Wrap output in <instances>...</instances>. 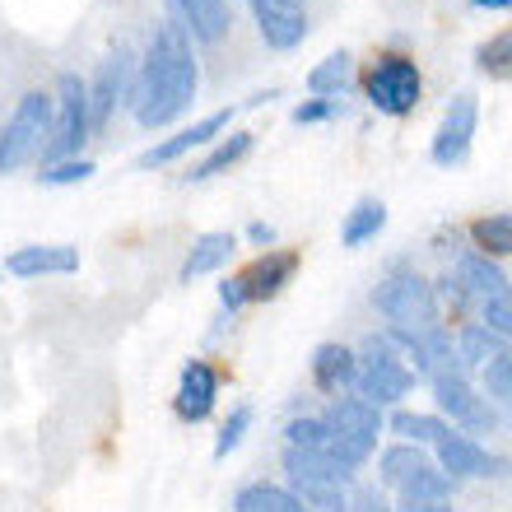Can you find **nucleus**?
Returning a JSON list of instances; mask_svg holds the SVG:
<instances>
[{"label":"nucleus","mask_w":512,"mask_h":512,"mask_svg":"<svg viewBox=\"0 0 512 512\" xmlns=\"http://www.w3.org/2000/svg\"><path fill=\"white\" fill-rule=\"evenodd\" d=\"M499 354H508V340L494 336L485 322H471L457 331V359L466 373H471V368H485L489 359H499Z\"/></svg>","instance_id":"23"},{"label":"nucleus","mask_w":512,"mask_h":512,"mask_svg":"<svg viewBox=\"0 0 512 512\" xmlns=\"http://www.w3.org/2000/svg\"><path fill=\"white\" fill-rule=\"evenodd\" d=\"M252 405H233L229 410V419H224V429H219V438H215V457L224 461V457H233L238 447H243V438L252 433Z\"/></svg>","instance_id":"32"},{"label":"nucleus","mask_w":512,"mask_h":512,"mask_svg":"<svg viewBox=\"0 0 512 512\" xmlns=\"http://www.w3.org/2000/svg\"><path fill=\"white\" fill-rule=\"evenodd\" d=\"M0 280H5V270H0Z\"/></svg>","instance_id":"44"},{"label":"nucleus","mask_w":512,"mask_h":512,"mask_svg":"<svg viewBox=\"0 0 512 512\" xmlns=\"http://www.w3.org/2000/svg\"><path fill=\"white\" fill-rule=\"evenodd\" d=\"M247 5H252V19L270 52H294L308 38V14L294 5H284V0H247Z\"/></svg>","instance_id":"13"},{"label":"nucleus","mask_w":512,"mask_h":512,"mask_svg":"<svg viewBox=\"0 0 512 512\" xmlns=\"http://www.w3.org/2000/svg\"><path fill=\"white\" fill-rule=\"evenodd\" d=\"M294 270H298V252H261L252 261V270H243L247 298H252V303H270V298H280L284 284L294 280Z\"/></svg>","instance_id":"17"},{"label":"nucleus","mask_w":512,"mask_h":512,"mask_svg":"<svg viewBox=\"0 0 512 512\" xmlns=\"http://www.w3.org/2000/svg\"><path fill=\"white\" fill-rule=\"evenodd\" d=\"M340 108H345V98H308V103H298V108H294V122H298V126L331 122Z\"/></svg>","instance_id":"36"},{"label":"nucleus","mask_w":512,"mask_h":512,"mask_svg":"<svg viewBox=\"0 0 512 512\" xmlns=\"http://www.w3.org/2000/svg\"><path fill=\"white\" fill-rule=\"evenodd\" d=\"M219 303H224V312H243L252 298H247V284H243V275H229V280L219 284Z\"/></svg>","instance_id":"38"},{"label":"nucleus","mask_w":512,"mask_h":512,"mask_svg":"<svg viewBox=\"0 0 512 512\" xmlns=\"http://www.w3.org/2000/svg\"><path fill=\"white\" fill-rule=\"evenodd\" d=\"M354 84V56L350 52H331L326 61L308 70V94L312 98H345Z\"/></svg>","instance_id":"22"},{"label":"nucleus","mask_w":512,"mask_h":512,"mask_svg":"<svg viewBox=\"0 0 512 512\" xmlns=\"http://www.w3.org/2000/svg\"><path fill=\"white\" fill-rule=\"evenodd\" d=\"M471 5H480V10H512V0H471Z\"/></svg>","instance_id":"42"},{"label":"nucleus","mask_w":512,"mask_h":512,"mask_svg":"<svg viewBox=\"0 0 512 512\" xmlns=\"http://www.w3.org/2000/svg\"><path fill=\"white\" fill-rule=\"evenodd\" d=\"M396 512H452V499H401Z\"/></svg>","instance_id":"40"},{"label":"nucleus","mask_w":512,"mask_h":512,"mask_svg":"<svg viewBox=\"0 0 512 512\" xmlns=\"http://www.w3.org/2000/svg\"><path fill=\"white\" fill-rule=\"evenodd\" d=\"M52 112H56V103L42 89H28L19 98L14 117L0 131V173H14V168L42 159V145H47V131H52Z\"/></svg>","instance_id":"4"},{"label":"nucleus","mask_w":512,"mask_h":512,"mask_svg":"<svg viewBox=\"0 0 512 512\" xmlns=\"http://www.w3.org/2000/svg\"><path fill=\"white\" fill-rule=\"evenodd\" d=\"M354 368H359V359H354V350L340 345V340H326V345L312 350V382H317V391H326V396H345V391L354 387Z\"/></svg>","instance_id":"18"},{"label":"nucleus","mask_w":512,"mask_h":512,"mask_svg":"<svg viewBox=\"0 0 512 512\" xmlns=\"http://www.w3.org/2000/svg\"><path fill=\"white\" fill-rule=\"evenodd\" d=\"M419 466H429V461H424V447H415V443H391L387 452L378 457L382 485H396V489H401L405 480L419 471Z\"/></svg>","instance_id":"28"},{"label":"nucleus","mask_w":512,"mask_h":512,"mask_svg":"<svg viewBox=\"0 0 512 512\" xmlns=\"http://www.w3.org/2000/svg\"><path fill=\"white\" fill-rule=\"evenodd\" d=\"M219 405V373L205 359H191L182 368V378H177V396H173V410L182 424H205V419L215 415Z\"/></svg>","instance_id":"11"},{"label":"nucleus","mask_w":512,"mask_h":512,"mask_svg":"<svg viewBox=\"0 0 512 512\" xmlns=\"http://www.w3.org/2000/svg\"><path fill=\"white\" fill-rule=\"evenodd\" d=\"M364 89H368L373 112H382V117H410L419 108V98H424V75H419V66L410 56L387 52L373 61Z\"/></svg>","instance_id":"7"},{"label":"nucleus","mask_w":512,"mask_h":512,"mask_svg":"<svg viewBox=\"0 0 512 512\" xmlns=\"http://www.w3.org/2000/svg\"><path fill=\"white\" fill-rule=\"evenodd\" d=\"M322 419H326V429H331V443H326V452H331L340 466L359 471V466L373 457V447H378L382 410L373 401H364V396L345 391V396H336V401H331V410H326Z\"/></svg>","instance_id":"2"},{"label":"nucleus","mask_w":512,"mask_h":512,"mask_svg":"<svg viewBox=\"0 0 512 512\" xmlns=\"http://www.w3.org/2000/svg\"><path fill=\"white\" fill-rule=\"evenodd\" d=\"M284 5H294V10H303V5H308V0H284Z\"/></svg>","instance_id":"43"},{"label":"nucleus","mask_w":512,"mask_h":512,"mask_svg":"<svg viewBox=\"0 0 512 512\" xmlns=\"http://www.w3.org/2000/svg\"><path fill=\"white\" fill-rule=\"evenodd\" d=\"M433 294H438V308H443V303H447V308L457 312V317H461V312H466V308H475V298L466 294V284H461L457 275H443V280L433 284Z\"/></svg>","instance_id":"37"},{"label":"nucleus","mask_w":512,"mask_h":512,"mask_svg":"<svg viewBox=\"0 0 512 512\" xmlns=\"http://www.w3.org/2000/svg\"><path fill=\"white\" fill-rule=\"evenodd\" d=\"M131 98V47H117V52L98 66L94 84H89V131H108L117 103Z\"/></svg>","instance_id":"9"},{"label":"nucleus","mask_w":512,"mask_h":512,"mask_svg":"<svg viewBox=\"0 0 512 512\" xmlns=\"http://www.w3.org/2000/svg\"><path fill=\"white\" fill-rule=\"evenodd\" d=\"M373 308L387 317V326H401V331H424L443 322L433 284L419 280L415 270H391V280H382L373 294Z\"/></svg>","instance_id":"6"},{"label":"nucleus","mask_w":512,"mask_h":512,"mask_svg":"<svg viewBox=\"0 0 512 512\" xmlns=\"http://www.w3.org/2000/svg\"><path fill=\"white\" fill-rule=\"evenodd\" d=\"M247 238H252L256 247H270V243H275V229H270V224H261V219H256L252 229H247Z\"/></svg>","instance_id":"41"},{"label":"nucleus","mask_w":512,"mask_h":512,"mask_svg":"<svg viewBox=\"0 0 512 512\" xmlns=\"http://www.w3.org/2000/svg\"><path fill=\"white\" fill-rule=\"evenodd\" d=\"M326 443H331V429H326V419L303 415V419H289V424H284V447H308V452H326Z\"/></svg>","instance_id":"31"},{"label":"nucleus","mask_w":512,"mask_h":512,"mask_svg":"<svg viewBox=\"0 0 512 512\" xmlns=\"http://www.w3.org/2000/svg\"><path fill=\"white\" fill-rule=\"evenodd\" d=\"M475 61H480V70H485V75L508 80V75H512V28H503V33H494L489 42H480Z\"/></svg>","instance_id":"30"},{"label":"nucleus","mask_w":512,"mask_h":512,"mask_svg":"<svg viewBox=\"0 0 512 512\" xmlns=\"http://www.w3.org/2000/svg\"><path fill=\"white\" fill-rule=\"evenodd\" d=\"M94 159H61V163H47L42 168V187H70V182H84V177H94Z\"/></svg>","instance_id":"34"},{"label":"nucleus","mask_w":512,"mask_h":512,"mask_svg":"<svg viewBox=\"0 0 512 512\" xmlns=\"http://www.w3.org/2000/svg\"><path fill=\"white\" fill-rule=\"evenodd\" d=\"M471 243H475V252H485V256H512V210L475 219Z\"/></svg>","instance_id":"27"},{"label":"nucleus","mask_w":512,"mask_h":512,"mask_svg":"<svg viewBox=\"0 0 512 512\" xmlns=\"http://www.w3.org/2000/svg\"><path fill=\"white\" fill-rule=\"evenodd\" d=\"M429 382H433V401H438V410H443V415H452V424H461V419H466V410L480 401V391L471 387V373H466L461 364L443 368V373H433Z\"/></svg>","instance_id":"21"},{"label":"nucleus","mask_w":512,"mask_h":512,"mask_svg":"<svg viewBox=\"0 0 512 512\" xmlns=\"http://www.w3.org/2000/svg\"><path fill=\"white\" fill-rule=\"evenodd\" d=\"M438 471L447 480H494V475H508L512 461L508 457H494L480 447V438H466V433H447L438 443Z\"/></svg>","instance_id":"10"},{"label":"nucleus","mask_w":512,"mask_h":512,"mask_svg":"<svg viewBox=\"0 0 512 512\" xmlns=\"http://www.w3.org/2000/svg\"><path fill=\"white\" fill-rule=\"evenodd\" d=\"M80 270V252L66 243H47V247H19L5 256V275L14 280H42V275H75Z\"/></svg>","instance_id":"14"},{"label":"nucleus","mask_w":512,"mask_h":512,"mask_svg":"<svg viewBox=\"0 0 512 512\" xmlns=\"http://www.w3.org/2000/svg\"><path fill=\"white\" fill-rule=\"evenodd\" d=\"M475 126H480V98L471 89H461L452 103H447L443 122H438V135H433V163L438 168H461L471 159V145H475Z\"/></svg>","instance_id":"8"},{"label":"nucleus","mask_w":512,"mask_h":512,"mask_svg":"<svg viewBox=\"0 0 512 512\" xmlns=\"http://www.w3.org/2000/svg\"><path fill=\"white\" fill-rule=\"evenodd\" d=\"M359 368H354V396H364L382 410V405H401L410 391H415V368L405 364L396 345L387 336H368L364 350L354 354Z\"/></svg>","instance_id":"3"},{"label":"nucleus","mask_w":512,"mask_h":512,"mask_svg":"<svg viewBox=\"0 0 512 512\" xmlns=\"http://www.w3.org/2000/svg\"><path fill=\"white\" fill-rule=\"evenodd\" d=\"M457 280L466 284V294L475 298V308L489 303V298H512V280L508 270L485 252H461L457 256Z\"/></svg>","instance_id":"15"},{"label":"nucleus","mask_w":512,"mask_h":512,"mask_svg":"<svg viewBox=\"0 0 512 512\" xmlns=\"http://www.w3.org/2000/svg\"><path fill=\"white\" fill-rule=\"evenodd\" d=\"M196 89H201V70H196V52H191V33L173 10L154 28L126 103L145 131H159V126H173L196 103Z\"/></svg>","instance_id":"1"},{"label":"nucleus","mask_w":512,"mask_h":512,"mask_svg":"<svg viewBox=\"0 0 512 512\" xmlns=\"http://www.w3.org/2000/svg\"><path fill=\"white\" fill-rule=\"evenodd\" d=\"M177 19L196 42H224V33H229V0H177Z\"/></svg>","instance_id":"19"},{"label":"nucleus","mask_w":512,"mask_h":512,"mask_svg":"<svg viewBox=\"0 0 512 512\" xmlns=\"http://www.w3.org/2000/svg\"><path fill=\"white\" fill-rule=\"evenodd\" d=\"M247 154H252V131H233L229 140H219V145L191 168L187 182H210V177H219L224 168H233L238 159H247Z\"/></svg>","instance_id":"25"},{"label":"nucleus","mask_w":512,"mask_h":512,"mask_svg":"<svg viewBox=\"0 0 512 512\" xmlns=\"http://www.w3.org/2000/svg\"><path fill=\"white\" fill-rule=\"evenodd\" d=\"M382 229H387V205H382L378 196H364V201H359L350 215H345L340 243H345V247H364V243H373Z\"/></svg>","instance_id":"24"},{"label":"nucleus","mask_w":512,"mask_h":512,"mask_svg":"<svg viewBox=\"0 0 512 512\" xmlns=\"http://www.w3.org/2000/svg\"><path fill=\"white\" fill-rule=\"evenodd\" d=\"M480 373H485V401H489V405H503V410H512V354H499V359H489Z\"/></svg>","instance_id":"33"},{"label":"nucleus","mask_w":512,"mask_h":512,"mask_svg":"<svg viewBox=\"0 0 512 512\" xmlns=\"http://www.w3.org/2000/svg\"><path fill=\"white\" fill-rule=\"evenodd\" d=\"M480 322H485L494 336L512 340V298H489V303H480Z\"/></svg>","instance_id":"35"},{"label":"nucleus","mask_w":512,"mask_h":512,"mask_svg":"<svg viewBox=\"0 0 512 512\" xmlns=\"http://www.w3.org/2000/svg\"><path fill=\"white\" fill-rule=\"evenodd\" d=\"M452 489H457V480H447L438 466H419L401 485V499H452Z\"/></svg>","instance_id":"29"},{"label":"nucleus","mask_w":512,"mask_h":512,"mask_svg":"<svg viewBox=\"0 0 512 512\" xmlns=\"http://www.w3.org/2000/svg\"><path fill=\"white\" fill-rule=\"evenodd\" d=\"M391 433L401 438V443H415V447H424V443H443L447 433H452V424H443L438 415H415V410H396L391 415Z\"/></svg>","instance_id":"26"},{"label":"nucleus","mask_w":512,"mask_h":512,"mask_svg":"<svg viewBox=\"0 0 512 512\" xmlns=\"http://www.w3.org/2000/svg\"><path fill=\"white\" fill-rule=\"evenodd\" d=\"M284 471H289V485H336V489H345L354 480L350 466H340L331 452H308V447H284Z\"/></svg>","instance_id":"16"},{"label":"nucleus","mask_w":512,"mask_h":512,"mask_svg":"<svg viewBox=\"0 0 512 512\" xmlns=\"http://www.w3.org/2000/svg\"><path fill=\"white\" fill-rule=\"evenodd\" d=\"M233 252H238V238H233V233H201V238L191 243L187 261H182V284H191V280H201V275H215V270H224Z\"/></svg>","instance_id":"20"},{"label":"nucleus","mask_w":512,"mask_h":512,"mask_svg":"<svg viewBox=\"0 0 512 512\" xmlns=\"http://www.w3.org/2000/svg\"><path fill=\"white\" fill-rule=\"evenodd\" d=\"M233 117H238V108H219V112H210V117H201V122H191V126H182L177 135H168L163 145H154L140 159V168H168V163H177L182 154H191V149H201V145H210L215 135H224L233 126Z\"/></svg>","instance_id":"12"},{"label":"nucleus","mask_w":512,"mask_h":512,"mask_svg":"<svg viewBox=\"0 0 512 512\" xmlns=\"http://www.w3.org/2000/svg\"><path fill=\"white\" fill-rule=\"evenodd\" d=\"M350 512H396V508H391L387 494H378L373 485H359L350 494Z\"/></svg>","instance_id":"39"},{"label":"nucleus","mask_w":512,"mask_h":512,"mask_svg":"<svg viewBox=\"0 0 512 512\" xmlns=\"http://www.w3.org/2000/svg\"><path fill=\"white\" fill-rule=\"evenodd\" d=\"M56 112H52V131H47V145H42V168L61 159H80V145L89 140V84L80 75H61L56 80Z\"/></svg>","instance_id":"5"}]
</instances>
